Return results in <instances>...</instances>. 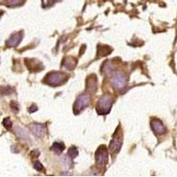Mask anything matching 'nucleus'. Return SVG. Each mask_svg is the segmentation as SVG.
I'll list each match as a JSON object with an SVG mask.
<instances>
[{
    "mask_svg": "<svg viewBox=\"0 0 177 177\" xmlns=\"http://www.w3.org/2000/svg\"><path fill=\"white\" fill-rule=\"evenodd\" d=\"M113 103V99L111 96L109 95H105L103 96L97 102V113L100 115L106 114L110 112L112 105Z\"/></svg>",
    "mask_w": 177,
    "mask_h": 177,
    "instance_id": "nucleus-1",
    "label": "nucleus"
},
{
    "mask_svg": "<svg viewBox=\"0 0 177 177\" xmlns=\"http://www.w3.org/2000/svg\"><path fill=\"white\" fill-rule=\"evenodd\" d=\"M110 82L113 88H115L116 90H121L127 84V78L122 72L116 71L112 75Z\"/></svg>",
    "mask_w": 177,
    "mask_h": 177,
    "instance_id": "nucleus-2",
    "label": "nucleus"
},
{
    "mask_svg": "<svg viewBox=\"0 0 177 177\" xmlns=\"http://www.w3.org/2000/svg\"><path fill=\"white\" fill-rule=\"evenodd\" d=\"M66 75L65 74H62V73H52V74H49L45 79H44V82L51 85V86H59L61 85L64 81L66 80Z\"/></svg>",
    "mask_w": 177,
    "mask_h": 177,
    "instance_id": "nucleus-3",
    "label": "nucleus"
},
{
    "mask_svg": "<svg viewBox=\"0 0 177 177\" xmlns=\"http://www.w3.org/2000/svg\"><path fill=\"white\" fill-rule=\"evenodd\" d=\"M90 96L89 94L81 95L78 97V99L76 100L75 106H74V110H75V113H77V112L80 113L84 108L88 107V105H90Z\"/></svg>",
    "mask_w": 177,
    "mask_h": 177,
    "instance_id": "nucleus-4",
    "label": "nucleus"
},
{
    "mask_svg": "<svg viewBox=\"0 0 177 177\" xmlns=\"http://www.w3.org/2000/svg\"><path fill=\"white\" fill-rule=\"evenodd\" d=\"M95 158H96V161H97V164H99V165H105L107 163V159H108L107 149L105 146L99 147L98 150L96 152Z\"/></svg>",
    "mask_w": 177,
    "mask_h": 177,
    "instance_id": "nucleus-5",
    "label": "nucleus"
},
{
    "mask_svg": "<svg viewBox=\"0 0 177 177\" xmlns=\"http://www.w3.org/2000/svg\"><path fill=\"white\" fill-rule=\"evenodd\" d=\"M29 129L33 133V135L37 137L44 136L46 134V127L44 124H39V123L31 124L29 126Z\"/></svg>",
    "mask_w": 177,
    "mask_h": 177,
    "instance_id": "nucleus-6",
    "label": "nucleus"
},
{
    "mask_svg": "<svg viewBox=\"0 0 177 177\" xmlns=\"http://www.w3.org/2000/svg\"><path fill=\"white\" fill-rule=\"evenodd\" d=\"M150 126L152 130L157 134V135H162L166 132V128L163 124V122L158 120V119H154L150 122Z\"/></svg>",
    "mask_w": 177,
    "mask_h": 177,
    "instance_id": "nucleus-7",
    "label": "nucleus"
},
{
    "mask_svg": "<svg viewBox=\"0 0 177 177\" xmlns=\"http://www.w3.org/2000/svg\"><path fill=\"white\" fill-rule=\"evenodd\" d=\"M121 144H122V139L120 137V135H117V132L115 133V135H113V138L110 143V149L114 153H118L121 148Z\"/></svg>",
    "mask_w": 177,
    "mask_h": 177,
    "instance_id": "nucleus-8",
    "label": "nucleus"
},
{
    "mask_svg": "<svg viewBox=\"0 0 177 177\" xmlns=\"http://www.w3.org/2000/svg\"><path fill=\"white\" fill-rule=\"evenodd\" d=\"M21 38H22V34H21V33L14 34V35L8 39V41L6 42V44L9 45L10 47H14V46L18 45V44L21 43Z\"/></svg>",
    "mask_w": 177,
    "mask_h": 177,
    "instance_id": "nucleus-9",
    "label": "nucleus"
},
{
    "mask_svg": "<svg viewBox=\"0 0 177 177\" xmlns=\"http://www.w3.org/2000/svg\"><path fill=\"white\" fill-rule=\"evenodd\" d=\"M87 90L90 92H95L97 90V78L95 76H90L87 79Z\"/></svg>",
    "mask_w": 177,
    "mask_h": 177,
    "instance_id": "nucleus-10",
    "label": "nucleus"
},
{
    "mask_svg": "<svg viewBox=\"0 0 177 177\" xmlns=\"http://www.w3.org/2000/svg\"><path fill=\"white\" fill-rule=\"evenodd\" d=\"M15 133L17 134V135L19 137H21V139H24V140H29V133L28 131H26L23 128L21 127H15Z\"/></svg>",
    "mask_w": 177,
    "mask_h": 177,
    "instance_id": "nucleus-11",
    "label": "nucleus"
},
{
    "mask_svg": "<svg viewBox=\"0 0 177 177\" xmlns=\"http://www.w3.org/2000/svg\"><path fill=\"white\" fill-rule=\"evenodd\" d=\"M63 66H64L67 69L71 70V69H73V68L75 67V61L72 58L67 57V58H66L65 60L63 61Z\"/></svg>",
    "mask_w": 177,
    "mask_h": 177,
    "instance_id": "nucleus-12",
    "label": "nucleus"
},
{
    "mask_svg": "<svg viewBox=\"0 0 177 177\" xmlns=\"http://www.w3.org/2000/svg\"><path fill=\"white\" fill-rule=\"evenodd\" d=\"M52 150H53L56 153L59 154L65 150V145L61 143H54L52 147Z\"/></svg>",
    "mask_w": 177,
    "mask_h": 177,
    "instance_id": "nucleus-13",
    "label": "nucleus"
},
{
    "mask_svg": "<svg viewBox=\"0 0 177 177\" xmlns=\"http://www.w3.org/2000/svg\"><path fill=\"white\" fill-rule=\"evenodd\" d=\"M68 156L70 157V158H75L78 156V150L75 146H73L69 149L68 150Z\"/></svg>",
    "mask_w": 177,
    "mask_h": 177,
    "instance_id": "nucleus-14",
    "label": "nucleus"
},
{
    "mask_svg": "<svg viewBox=\"0 0 177 177\" xmlns=\"http://www.w3.org/2000/svg\"><path fill=\"white\" fill-rule=\"evenodd\" d=\"M3 124H4V126L6 128H10L11 127H12V121H11V120L9 119V118H6V119H5L4 120H3Z\"/></svg>",
    "mask_w": 177,
    "mask_h": 177,
    "instance_id": "nucleus-15",
    "label": "nucleus"
},
{
    "mask_svg": "<svg viewBox=\"0 0 177 177\" xmlns=\"http://www.w3.org/2000/svg\"><path fill=\"white\" fill-rule=\"evenodd\" d=\"M17 4H21V0H10L9 1V5L11 6H18Z\"/></svg>",
    "mask_w": 177,
    "mask_h": 177,
    "instance_id": "nucleus-16",
    "label": "nucleus"
},
{
    "mask_svg": "<svg viewBox=\"0 0 177 177\" xmlns=\"http://www.w3.org/2000/svg\"><path fill=\"white\" fill-rule=\"evenodd\" d=\"M35 168H36L37 170H38V171H41V170L43 169V165H42L39 161H37V162L35 163Z\"/></svg>",
    "mask_w": 177,
    "mask_h": 177,
    "instance_id": "nucleus-17",
    "label": "nucleus"
}]
</instances>
